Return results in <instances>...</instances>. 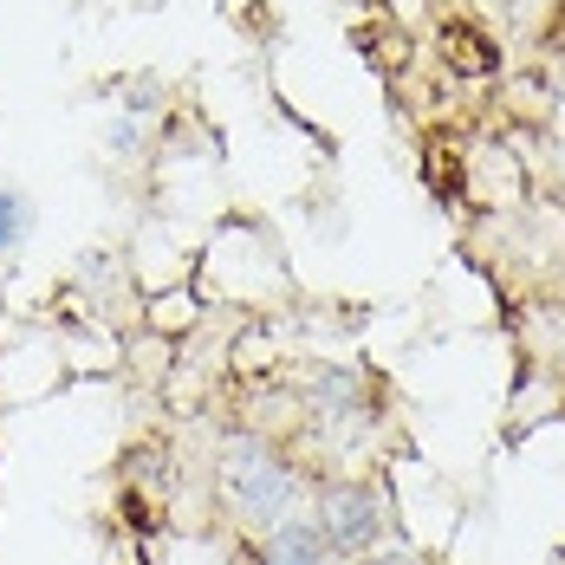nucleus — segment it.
<instances>
[{
	"instance_id": "7ed1b4c3",
	"label": "nucleus",
	"mask_w": 565,
	"mask_h": 565,
	"mask_svg": "<svg viewBox=\"0 0 565 565\" xmlns=\"http://www.w3.org/2000/svg\"><path fill=\"white\" fill-rule=\"evenodd\" d=\"M254 553H260V565H332V546H326L319 520L306 508L286 513L280 526H267V533L254 540Z\"/></svg>"
},
{
	"instance_id": "6e6552de",
	"label": "nucleus",
	"mask_w": 565,
	"mask_h": 565,
	"mask_svg": "<svg viewBox=\"0 0 565 565\" xmlns=\"http://www.w3.org/2000/svg\"><path fill=\"white\" fill-rule=\"evenodd\" d=\"M358 565H423V553H409V546H391V540H384V546H371Z\"/></svg>"
},
{
	"instance_id": "20e7f679",
	"label": "nucleus",
	"mask_w": 565,
	"mask_h": 565,
	"mask_svg": "<svg viewBox=\"0 0 565 565\" xmlns=\"http://www.w3.org/2000/svg\"><path fill=\"white\" fill-rule=\"evenodd\" d=\"M117 488H130V494H143V501H170L175 488V449L170 443H137V449L117 461Z\"/></svg>"
},
{
	"instance_id": "0eeeda50",
	"label": "nucleus",
	"mask_w": 565,
	"mask_h": 565,
	"mask_svg": "<svg viewBox=\"0 0 565 565\" xmlns=\"http://www.w3.org/2000/svg\"><path fill=\"white\" fill-rule=\"evenodd\" d=\"M26 227H33V209H26V195H20V189H0V260H7V254H20Z\"/></svg>"
},
{
	"instance_id": "39448f33",
	"label": "nucleus",
	"mask_w": 565,
	"mask_h": 565,
	"mask_svg": "<svg viewBox=\"0 0 565 565\" xmlns=\"http://www.w3.org/2000/svg\"><path fill=\"white\" fill-rule=\"evenodd\" d=\"M436 46H443V58H449L461 78H494V72H501V46H494L488 26H475V20H443Z\"/></svg>"
},
{
	"instance_id": "f03ea898",
	"label": "nucleus",
	"mask_w": 565,
	"mask_h": 565,
	"mask_svg": "<svg viewBox=\"0 0 565 565\" xmlns=\"http://www.w3.org/2000/svg\"><path fill=\"white\" fill-rule=\"evenodd\" d=\"M306 513L319 520L332 559H364L371 546L391 540V494L377 481H364V475H326V481H312Z\"/></svg>"
},
{
	"instance_id": "423d86ee",
	"label": "nucleus",
	"mask_w": 565,
	"mask_h": 565,
	"mask_svg": "<svg viewBox=\"0 0 565 565\" xmlns=\"http://www.w3.org/2000/svg\"><path fill=\"white\" fill-rule=\"evenodd\" d=\"M202 319H209V299H202L189 280H182V286H157V292H150V312H143V326H150L163 344L189 339Z\"/></svg>"
},
{
	"instance_id": "f257e3e1",
	"label": "nucleus",
	"mask_w": 565,
	"mask_h": 565,
	"mask_svg": "<svg viewBox=\"0 0 565 565\" xmlns=\"http://www.w3.org/2000/svg\"><path fill=\"white\" fill-rule=\"evenodd\" d=\"M215 494H222L227 520L260 540L267 526H280L286 513L306 508L312 468L286 449L280 436H260V429L234 423V429H222V443H215Z\"/></svg>"
}]
</instances>
